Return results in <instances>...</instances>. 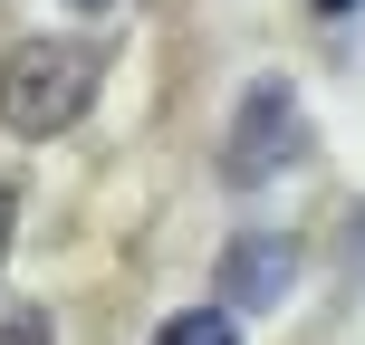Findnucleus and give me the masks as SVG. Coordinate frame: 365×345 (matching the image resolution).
<instances>
[{
    "instance_id": "f03ea898",
    "label": "nucleus",
    "mask_w": 365,
    "mask_h": 345,
    "mask_svg": "<svg viewBox=\"0 0 365 345\" xmlns=\"http://www.w3.org/2000/svg\"><path fill=\"white\" fill-rule=\"evenodd\" d=\"M308 154V115H298L289 77H250L240 87V115H231V144H221V182L231 192H259V182H279Z\"/></svg>"
},
{
    "instance_id": "6e6552de",
    "label": "nucleus",
    "mask_w": 365,
    "mask_h": 345,
    "mask_svg": "<svg viewBox=\"0 0 365 345\" xmlns=\"http://www.w3.org/2000/svg\"><path fill=\"white\" fill-rule=\"evenodd\" d=\"M356 269H365V250H356Z\"/></svg>"
},
{
    "instance_id": "f257e3e1",
    "label": "nucleus",
    "mask_w": 365,
    "mask_h": 345,
    "mask_svg": "<svg viewBox=\"0 0 365 345\" xmlns=\"http://www.w3.org/2000/svg\"><path fill=\"white\" fill-rule=\"evenodd\" d=\"M96 68L106 58L87 38H19L0 58V125L10 134H68L96 106Z\"/></svg>"
},
{
    "instance_id": "39448f33",
    "label": "nucleus",
    "mask_w": 365,
    "mask_h": 345,
    "mask_svg": "<svg viewBox=\"0 0 365 345\" xmlns=\"http://www.w3.org/2000/svg\"><path fill=\"white\" fill-rule=\"evenodd\" d=\"M10 221H19V211H10V182H0V250H10Z\"/></svg>"
},
{
    "instance_id": "0eeeda50",
    "label": "nucleus",
    "mask_w": 365,
    "mask_h": 345,
    "mask_svg": "<svg viewBox=\"0 0 365 345\" xmlns=\"http://www.w3.org/2000/svg\"><path fill=\"white\" fill-rule=\"evenodd\" d=\"M317 10H346V0H317Z\"/></svg>"
},
{
    "instance_id": "423d86ee",
    "label": "nucleus",
    "mask_w": 365,
    "mask_h": 345,
    "mask_svg": "<svg viewBox=\"0 0 365 345\" xmlns=\"http://www.w3.org/2000/svg\"><path fill=\"white\" fill-rule=\"evenodd\" d=\"M77 10H115V0H77Z\"/></svg>"
},
{
    "instance_id": "7ed1b4c3",
    "label": "nucleus",
    "mask_w": 365,
    "mask_h": 345,
    "mask_svg": "<svg viewBox=\"0 0 365 345\" xmlns=\"http://www.w3.org/2000/svg\"><path fill=\"white\" fill-rule=\"evenodd\" d=\"M289 278H298V240H279V230H250L221 250V297L231 307H279Z\"/></svg>"
},
{
    "instance_id": "20e7f679",
    "label": "nucleus",
    "mask_w": 365,
    "mask_h": 345,
    "mask_svg": "<svg viewBox=\"0 0 365 345\" xmlns=\"http://www.w3.org/2000/svg\"><path fill=\"white\" fill-rule=\"evenodd\" d=\"M154 345H240V317L231 307H182L154 327Z\"/></svg>"
}]
</instances>
